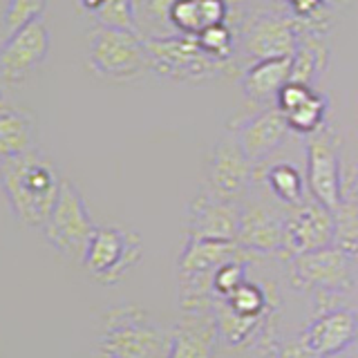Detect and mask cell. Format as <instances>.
<instances>
[{"instance_id":"obj_1","label":"cell","mask_w":358,"mask_h":358,"mask_svg":"<svg viewBox=\"0 0 358 358\" xmlns=\"http://www.w3.org/2000/svg\"><path fill=\"white\" fill-rule=\"evenodd\" d=\"M3 193L14 217L29 229H43L61 195L63 177L38 148L0 164Z\"/></svg>"},{"instance_id":"obj_2","label":"cell","mask_w":358,"mask_h":358,"mask_svg":"<svg viewBox=\"0 0 358 358\" xmlns=\"http://www.w3.org/2000/svg\"><path fill=\"white\" fill-rule=\"evenodd\" d=\"M171 329H164L137 305H119L103 313L96 356L106 358H166Z\"/></svg>"},{"instance_id":"obj_3","label":"cell","mask_w":358,"mask_h":358,"mask_svg":"<svg viewBox=\"0 0 358 358\" xmlns=\"http://www.w3.org/2000/svg\"><path fill=\"white\" fill-rule=\"evenodd\" d=\"M41 231L52 249L59 251L65 260L83 264L96 224L85 206L81 190L70 179H63L61 195L56 199L50 220L45 222Z\"/></svg>"},{"instance_id":"obj_4","label":"cell","mask_w":358,"mask_h":358,"mask_svg":"<svg viewBox=\"0 0 358 358\" xmlns=\"http://www.w3.org/2000/svg\"><path fill=\"white\" fill-rule=\"evenodd\" d=\"M87 67L108 81H128L148 67V50L139 31L96 25L90 34Z\"/></svg>"},{"instance_id":"obj_5","label":"cell","mask_w":358,"mask_h":358,"mask_svg":"<svg viewBox=\"0 0 358 358\" xmlns=\"http://www.w3.org/2000/svg\"><path fill=\"white\" fill-rule=\"evenodd\" d=\"M143 257L141 238L132 229L115 227H96L92 242L87 246L83 266L101 285H119Z\"/></svg>"},{"instance_id":"obj_6","label":"cell","mask_w":358,"mask_h":358,"mask_svg":"<svg viewBox=\"0 0 358 358\" xmlns=\"http://www.w3.org/2000/svg\"><path fill=\"white\" fill-rule=\"evenodd\" d=\"M148 50V67L166 78H199L213 76L224 63L210 59V56L199 48L195 36H184L177 34L173 38H150L145 41Z\"/></svg>"},{"instance_id":"obj_7","label":"cell","mask_w":358,"mask_h":358,"mask_svg":"<svg viewBox=\"0 0 358 358\" xmlns=\"http://www.w3.org/2000/svg\"><path fill=\"white\" fill-rule=\"evenodd\" d=\"M255 164L246 157L242 145L231 130L213 145L206 159V190L227 201H238L253 182Z\"/></svg>"},{"instance_id":"obj_8","label":"cell","mask_w":358,"mask_h":358,"mask_svg":"<svg viewBox=\"0 0 358 358\" xmlns=\"http://www.w3.org/2000/svg\"><path fill=\"white\" fill-rule=\"evenodd\" d=\"M336 242V217L334 210L311 201L291 208L285 217V255L296 257L302 253L329 249Z\"/></svg>"},{"instance_id":"obj_9","label":"cell","mask_w":358,"mask_h":358,"mask_svg":"<svg viewBox=\"0 0 358 358\" xmlns=\"http://www.w3.org/2000/svg\"><path fill=\"white\" fill-rule=\"evenodd\" d=\"M336 137L327 128L309 134L307 141V186L311 197L322 206L336 210L343 201L341 159L336 150Z\"/></svg>"},{"instance_id":"obj_10","label":"cell","mask_w":358,"mask_h":358,"mask_svg":"<svg viewBox=\"0 0 358 358\" xmlns=\"http://www.w3.org/2000/svg\"><path fill=\"white\" fill-rule=\"evenodd\" d=\"M291 282L298 289L316 291H347L352 287V273L347 253L338 246L311 251L291 257Z\"/></svg>"},{"instance_id":"obj_11","label":"cell","mask_w":358,"mask_h":358,"mask_svg":"<svg viewBox=\"0 0 358 358\" xmlns=\"http://www.w3.org/2000/svg\"><path fill=\"white\" fill-rule=\"evenodd\" d=\"M50 29L38 18L16 31L9 41L3 43L0 54V74L3 85L9 87L27 78L36 67L45 61L50 52Z\"/></svg>"},{"instance_id":"obj_12","label":"cell","mask_w":358,"mask_h":358,"mask_svg":"<svg viewBox=\"0 0 358 358\" xmlns=\"http://www.w3.org/2000/svg\"><path fill=\"white\" fill-rule=\"evenodd\" d=\"M242 206L210 195L204 188L188 206V238L238 242Z\"/></svg>"},{"instance_id":"obj_13","label":"cell","mask_w":358,"mask_h":358,"mask_svg":"<svg viewBox=\"0 0 358 358\" xmlns=\"http://www.w3.org/2000/svg\"><path fill=\"white\" fill-rule=\"evenodd\" d=\"M244 52L255 61L275 59V56H294L298 50V25L296 20L282 16H257L244 29Z\"/></svg>"},{"instance_id":"obj_14","label":"cell","mask_w":358,"mask_h":358,"mask_svg":"<svg viewBox=\"0 0 358 358\" xmlns=\"http://www.w3.org/2000/svg\"><path fill=\"white\" fill-rule=\"evenodd\" d=\"M235 137H238L246 157L257 164L275 152L289 137V123L278 108H266L246 117L244 121L233 126Z\"/></svg>"},{"instance_id":"obj_15","label":"cell","mask_w":358,"mask_h":358,"mask_svg":"<svg viewBox=\"0 0 358 358\" xmlns=\"http://www.w3.org/2000/svg\"><path fill=\"white\" fill-rule=\"evenodd\" d=\"M220 336L217 318L204 313H184L173 327L166 358H213Z\"/></svg>"},{"instance_id":"obj_16","label":"cell","mask_w":358,"mask_h":358,"mask_svg":"<svg viewBox=\"0 0 358 358\" xmlns=\"http://www.w3.org/2000/svg\"><path fill=\"white\" fill-rule=\"evenodd\" d=\"M302 338L320 358L338 354L358 338V313L352 309H334L322 313L307 324Z\"/></svg>"},{"instance_id":"obj_17","label":"cell","mask_w":358,"mask_h":358,"mask_svg":"<svg viewBox=\"0 0 358 358\" xmlns=\"http://www.w3.org/2000/svg\"><path fill=\"white\" fill-rule=\"evenodd\" d=\"M238 244L251 253L285 255V217L264 204H249L242 208Z\"/></svg>"},{"instance_id":"obj_18","label":"cell","mask_w":358,"mask_h":358,"mask_svg":"<svg viewBox=\"0 0 358 358\" xmlns=\"http://www.w3.org/2000/svg\"><path fill=\"white\" fill-rule=\"evenodd\" d=\"M275 108L282 112L294 132L313 134L324 126L327 99L313 92L311 85L289 81L275 96Z\"/></svg>"},{"instance_id":"obj_19","label":"cell","mask_w":358,"mask_h":358,"mask_svg":"<svg viewBox=\"0 0 358 358\" xmlns=\"http://www.w3.org/2000/svg\"><path fill=\"white\" fill-rule=\"evenodd\" d=\"M36 150V119L29 110L3 103L0 108V159Z\"/></svg>"},{"instance_id":"obj_20","label":"cell","mask_w":358,"mask_h":358,"mask_svg":"<svg viewBox=\"0 0 358 358\" xmlns=\"http://www.w3.org/2000/svg\"><path fill=\"white\" fill-rule=\"evenodd\" d=\"M294 56H275V59L255 61L242 76L244 92L255 101L275 99L289 81Z\"/></svg>"},{"instance_id":"obj_21","label":"cell","mask_w":358,"mask_h":358,"mask_svg":"<svg viewBox=\"0 0 358 358\" xmlns=\"http://www.w3.org/2000/svg\"><path fill=\"white\" fill-rule=\"evenodd\" d=\"M327 59V48L318 36H307L298 43L294 52V67H291V81L311 85L316 74L324 67Z\"/></svg>"},{"instance_id":"obj_22","label":"cell","mask_w":358,"mask_h":358,"mask_svg":"<svg viewBox=\"0 0 358 358\" xmlns=\"http://www.w3.org/2000/svg\"><path fill=\"white\" fill-rule=\"evenodd\" d=\"M266 184L271 193L289 206H298L305 201V182L296 166L291 164H275L268 168Z\"/></svg>"},{"instance_id":"obj_23","label":"cell","mask_w":358,"mask_h":358,"mask_svg":"<svg viewBox=\"0 0 358 358\" xmlns=\"http://www.w3.org/2000/svg\"><path fill=\"white\" fill-rule=\"evenodd\" d=\"M48 0H5L3 11V43L9 41L16 31H20L29 22L43 16Z\"/></svg>"},{"instance_id":"obj_24","label":"cell","mask_w":358,"mask_h":358,"mask_svg":"<svg viewBox=\"0 0 358 358\" xmlns=\"http://www.w3.org/2000/svg\"><path fill=\"white\" fill-rule=\"evenodd\" d=\"M336 217V242L341 251L347 255H358V204L341 201V206L334 210Z\"/></svg>"},{"instance_id":"obj_25","label":"cell","mask_w":358,"mask_h":358,"mask_svg":"<svg viewBox=\"0 0 358 358\" xmlns=\"http://www.w3.org/2000/svg\"><path fill=\"white\" fill-rule=\"evenodd\" d=\"M227 305L242 318H260L266 309V298L262 294V289L253 282H244L233 291L229 298H222Z\"/></svg>"},{"instance_id":"obj_26","label":"cell","mask_w":358,"mask_h":358,"mask_svg":"<svg viewBox=\"0 0 358 358\" xmlns=\"http://www.w3.org/2000/svg\"><path fill=\"white\" fill-rule=\"evenodd\" d=\"M199 48L204 50L210 59L227 63L233 56V34L227 25H210L197 34Z\"/></svg>"},{"instance_id":"obj_27","label":"cell","mask_w":358,"mask_h":358,"mask_svg":"<svg viewBox=\"0 0 358 358\" xmlns=\"http://www.w3.org/2000/svg\"><path fill=\"white\" fill-rule=\"evenodd\" d=\"M168 22H173L177 34L197 36L204 29L199 14V0H173L171 9H168Z\"/></svg>"},{"instance_id":"obj_28","label":"cell","mask_w":358,"mask_h":358,"mask_svg":"<svg viewBox=\"0 0 358 358\" xmlns=\"http://www.w3.org/2000/svg\"><path fill=\"white\" fill-rule=\"evenodd\" d=\"M242 282H244V262L242 260L227 262L224 266H220L217 273H215L217 298H229Z\"/></svg>"},{"instance_id":"obj_29","label":"cell","mask_w":358,"mask_h":358,"mask_svg":"<svg viewBox=\"0 0 358 358\" xmlns=\"http://www.w3.org/2000/svg\"><path fill=\"white\" fill-rule=\"evenodd\" d=\"M231 5L227 0H199V14L204 27L210 25H224V20L229 18Z\"/></svg>"},{"instance_id":"obj_30","label":"cell","mask_w":358,"mask_h":358,"mask_svg":"<svg viewBox=\"0 0 358 358\" xmlns=\"http://www.w3.org/2000/svg\"><path fill=\"white\" fill-rule=\"evenodd\" d=\"M289 9L302 22H318L324 9V0H289Z\"/></svg>"},{"instance_id":"obj_31","label":"cell","mask_w":358,"mask_h":358,"mask_svg":"<svg viewBox=\"0 0 358 358\" xmlns=\"http://www.w3.org/2000/svg\"><path fill=\"white\" fill-rule=\"evenodd\" d=\"M278 358H320V356L313 354L309 350V345L305 343V338L300 336V338H291L289 343H285Z\"/></svg>"},{"instance_id":"obj_32","label":"cell","mask_w":358,"mask_h":358,"mask_svg":"<svg viewBox=\"0 0 358 358\" xmlns=\"http://www.w3.org/2000/svg\"><path fill=\"white\" fill-rule=\"evenodd\" d=\"M343 199L358 204V173H354V177L347 182V186H343Z\"/></svg>"},{"instance_id":"obj_33","label":"cell","mask_w":358,"mask_h":358,"mask_svg":"<svg viewBox=\"0 0 358 358\" xmlns=\"http://www.w3.org/2000/svg\"><path fill=\"white\" fill-rule=\"evenodd\" d=\"M229 5H240V3H244V0H227Z\"/></svg>"},{"instance_id":"obj_34","label":"cell","mask_w":358,"mask_h":358,"mask_svg":"<svg viewBox=\"0 0 358 358\" xmlns=\"http://www.w3.org/2000/svg\"><path fill=\"white\" fill-rule=\"evenodd\" d=\"M271 3H287L289 5V0H271Z\"/></svg>"},{"instance_id":"obj_35","label":"cell","mask_w":358,"mask_h":358,"mask_svg":"<svg viewBox=\"0 0 358 358\" xmlns=\"http://www.w3.org/2000/svg\"><path fill=\"white\" fill-rule=\"evenodd\" d=\"M96 358H106V356H96Z\"/></svg>"}]
</instances>
